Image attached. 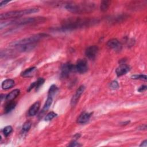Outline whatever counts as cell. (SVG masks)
<instances>
[{
	"label": "cell",
	"mask_w": 147,
	"mask_h": 147,
	"mask_svg": "<svg viewBox=\"0 0 147 147\" xmlns=\"http://www.w3.org/2000/svg\"><path fill=\"white\" fill-rule=\"evenodd\" d=\"M20 93V90L19 89H15L12 91L10 93H9L6 97V100L8 101H12L14 99H15Z\"/></svg>",
	"instance_id": "2e32d148"
},
{
	"label": "cell",
	"mask_w": 147,
	"mask_h": 147,
	"mask_svg": "<svg viewBox=\"0 0 147 147\" xmlns=\"http://www.w3.org/2000/svg\"><path fill=\"white\" fill-rule=\"evenodd\" d=\"M91 116V113H89L86 112L82 113L78 118L77 122L79 124H85L89 121Z\"/></svg>",
	"instance_id": "5bb4252c"
},
{
	"label": "cell",
	"mask_w": 147,
	"mask_h": 147,
	"mask_svg": "<svg viewBox=\"0 0 147 147\" xmlns=\"http://www.w3.org/2000/svg\"><path fill=\"white\" fill-rule=\"evenodd\" d=\"M75 71L74 65L68 62L62 65L61 68V76L63 78H67L71 72Z\"/></svg>",
	"instance_id": "52a82bcc"
},
{
	"label": "cell",
	"mask_w": 147,
	"mask_h": 147,
	"mask_svg": "<svg viewBox=\"0 0 147 147\" xmlns=\"http://www.w3.org/2000/svg\"><path fill=\"white\" fill-rule=\"evenodd\" d=\"M48 35L46 33H39L34 34L33 36H29L28 38H25L22 39H20L17 41H15L12 42L11 45L12 46L17 47L19 46L26 45V44H35L38 43L40 40H42L46 38H47Z\"/></svg>",
	"instance_id": "5b68a950"
},
{
	"label": "cell",
	"mask_w": 147,
	"mask_h": 147,
	"mask_svg": "<svg viewBox=\"0 0 147 147\" xmlns=\"http://www.w3.org/2000/svg\"><path fill=\"white\" fill-rule=\"evenodd\" d=\"M16 102L11 101L9 103H8L6 105V106L4 109V113L7 114V113H8L12 112V110L16 107Z\"/></svg>",
	"instance_id": "d6986e66"
},
{
	"label": "cell",
	"mask_w": 147,
	"mask_h": 147,
	"mask_svg": "<svg viewBox=\"0 0 147 147\" xmlns=\"http://www.w3.org/2000/svg\"><path fill=\"white\" fill-rule=\"evenodd\" d=\"M15 83L13 79H7L2 83V87L4 90H8L14 86Z\"/></svg>",
	"instance_id": "e0dca14e"
},
{
	"label": "cell",
	"mask_w": 147,
	"mask_h": 147,
	"mask_svg": "<svg viewBox=\"0 0 147 147\" xmlns=\"http://www.w3.org/2000/svg\"><path fill=\"white\" fill-rule=\"evenodd\" d=\"M44 82H45V80H44V78H39L38 79V81H36V87H35L36 90H38V89L44 84Z\"/></svg>",
	"instance_id": "603a6c76"
},
{
	"label": "cell",
	"mask_w": 147,
	"mask_h": 147,
	"mask_svg": "<svg viewBox=\"0 0 147 147\" xmlns=\"http://www.w3.org/2000/svg\"><path fill=\"white\" fill-rule=\"evenodd\" d=\"M110 87L112 90H117L119 88V84L117 81H113L110 83Z\"/></svg>",
	"instance_id": "4316f807"
},
{
	"label": "cell",
	"mask_w": 147,
	"mask_h": 147,
	"mask_svg": "<svg viewBox=\"0 0 147 147\" xmlns=\"http://www.w3.org/2000/svg\"><path fill=\"white\" fill-rule=\"evenodd\" d=\"M13 131V128L11 126H7L3 129V133L4 136H8Z\"/></svg>",
	"instance_id": "cb8c5ba5"
},
{
	"label": "cell",
	"mask_w": 147,
	"mask_h": 147,
	"mask_svg": "<svg viewBox=\"0 0 147 147\" xmlns=\"http://www.w3.org/2000/svg\"><path fill=\"white\" fill-rule=\"evenodd\" d=\"M130 70L129 66L126 64H121L120 66L116 69V72L118 77H121L124 75H125L127 72H128Z\"/></svg>",
	"instance_id": "8fae6325"
},
{
	"label": "cell",
	"mask_w": 147,
	"mask_h": 147,
	"mask_svg": "<svg viewBox=\"0 0 147 147\" xmlns=\"http://www.w3.org/2000/svg\"><path fill=\"white\" fill-rule=\"evenodd\" d=\"M58 90V88L56 85H52L50 87V90L48 91V97H52V96L54 95L55 94V93L57 92Z\"/></svg>",
	"instance_id": "44dd1931"
},
{
	"label": "cell",
	"mask_w": 147,
	"mask_h": 147,
	"mask_svg": "<svg viewBox=\"0 0 147 147\" xmlns=\"http://www.w3.org/2000/svg\"><path fill=\"white\" fill-rule=\"evenodd\" d=\"M146 90V86H145V85H143V86H141V87H140L138 89V91L139 92H143L144 91Z\"/></svg>",
	"instance_id": "f546056e"
},
{
	"label": "cell",
	"mask_w": 147,
	"mask_h": 147,
	"mask_svg": "<svg viewBox=\"0 0 147 147\" xmlns=\"http://www.w3.org/2000/svg\"><path fill=\"white\" fill-rule=\"evenodd\" d=\"M31 126H32V123L30 121L26 122L23 126V128H22L23 132L26 133V132H28L30 130Z\"/></svg>",
	"instance_id": "7402d4cb"
},
{
	"label": "cell",
	"mask_w": 147,
	"mask_h": 147,
	"mask_svg": "<svg viewBox=\"0 0 147 147\" xmlns=\"http://www.w3.org/2000/svg\"><path fill=\"white\" fill-rule=\"evenodd\" d=\"M36 82H33V83H32L29 86V87L28 88L27 91H28V92H29V91H31L33 89L35 88V87H36Z\"/></svg>",
	"instance_id": "f1b7e54d"
},
{
	"label": "cell",
	"mask_w": 147,
	"mask_h": 147,
	"mask_svg": "<svg viewBox=\"0 0 147 147\" xmlns=\"http://www.w3.org/2000/svg\"><path fill=\"white\" fill-rule=\"evenodd\" d=\"M52 103V98L51 97H48L44 106H43V108L42 110V112H41L42 114L44 113L47 111V110L50 109V106H51Z\"/></svg>",
	"instance_id": "ac0fdd59"
},
{
	"label": "cell",
	"mask_w": 147,
	"mask_h": 147,
	"mask_svg": "<svg viewBox=\"0 0 147 147\" xmlns=\"http://www.w3.org/2000/svg\"><path fill=\"white\" fill-rule=\"evenodd\" d=\"M44 21V19L42 17H28L24 19H17L14 20L6 21L1 23L0 25L1 29L9 25H23L26 24H32L34 23H42Z\"/></svg>",
	"instance_id": "3957f363"
},
{
	"label": "cell",
	"mask_w": 147,
	"mask_h": 147,
	"mask_svg": "<svg viewBox=\"0 0 147 147\" xmlns=\"http://www.w3.org/2000/svg\"><path fill=\"white\" fill-rule=\"evenodd\" d=\"M85 90V86H83V85L81 86L77 89V90L76 91V93H75V95L72 97V99H71V105L72 106H75V105L77 103V102H78L79 99L80 98L81 95H82V94H83V93L84 92Z\"/></svg>",
	"instance_id": "9c48e42d"
},
{
	"label": "cell",
	"mask_w": 147,
	"mask_h": 147,
	"mask_svg": "<svg viewBox=\"0 0 147 147\" xmlns=\"http://www.w3.org/2000/svg\"><path fill=\"white\" fill-rule=\"evenodd\" d=\"M146 125H141V126L139 127V129L140 130H146Z\"/></svg>",
	"instance_id": "d6a6232c"
},
{
	"label": "cell",
	"mask_w": 147,
	"mask_h": 147,
	"mask_svg": "<svg viewBox=\"0 0 147 147\" xmlns=\"http://www.w3.org/2000/svg\"><path fill=\"white\" fill-rule=\"evenodd\" d=\"M40 104L39 102H36L35 103H34L29 109V111H28L29 116H35L39 111V110L40 109Z\"/></svg>",
	"instance_id": "4fadbf2b"
},
{
	"label": "cell",
	"mask_w": 147,
	"mask_h": 147,
	"mask_svg": "<svg viewBox=\"0 0 147 147\" xmlns=\"http://www.w3.org/2000/svg\"><path fill=\"white\" fill-rule=\"evenodd\" d=\"M81 136V134H77L74 136V140H77V139H78L79 138V137Z\"/></svg>",
	"instance_id": "836d02e7"
},
{
	"label": "cell",
	"mask_w": 147,
	"mask_h": 147,
	"mask_svg": "<svg viewBox=\"0 0 147 147\" xmlns=\"http://www.w3.org/2000/svg\"><path fill=\"white\" fill-rule=\"evenodd\" d=\"M36 47V43L35 44H26V45H22L16 47V49L19 52H29L34 50V48Z\"/></svg>",
	"instance_id": "7c38bea8"
},
{
	"label": "cell",
	"mask_w": 147,
	"mask_h": 147,
	"mask_svg": "<svg viewBox=\"0 0 147 147\" xmlns=\"http://www.w3.org/2000/svg\"><path fill=\"white\" fill-rule=\"evenodd\" d=\"M9 2V1H1V3H0V7L2 8L3 7L6 5V4H8Z\"/></svg>",
	"instance_id": "4dcf8cb0"
},
{
	"label": "cell",
	"mask_w": 147,
	"mask_h": 147,
	"mask_svg": "<svg viewBox=\"0 0 147 147\" xmlns=\"http://www.w3.org/2000/svg\"><path fill=\"white\" fill-rule=\"evenodd\" d=\"M107 46L110 48L113 49L116 51H120L122 49L121 43L116 39H112L107 43Z\"/></svg>",
	"instance_id": "30bf717a"
},
{
	"label": "cell",
	"mask_w": 147,
	"mask_h": 147,
	"mask_svg": "<svg viewBox=\"0 0 147 147\" xmlns=\"http://www.w3.org/2000/svg\"><path fill=\"white\" fill-rule=\"evenodd\" d=\"M131 78L133 79H140V80H144L146 81L147 79V77L145 75H134L131 77Z\"/></svg>",
	"instance_id": "484cf974"
},
{
	"label": "cell",
	"mask_w": 147,
	"mask_h": 147,
	"mask_svg": "<svg viewBox=\"0 0 147 147\" xmlns=\"http://www.w3.org/2000/svg\"><path fill=\"white\" fill-rule=\"evenodd\" d=\"M98 52V48L96 46H91L89 47L85 51V55L89 59L93 60L95 58Z\"/></svg>",
	"instance_id": "ba28073f"
},
{
	"label": "cell",
	"mask_w": 147,
	"mask_h": 147,
	"mask_svg": "<svg viewBox=\"0 0 147 147\" xmlns=\"http://www.w3.org/2000/svg\"><path fill=\"white\" fill-rule=\"evenodd\" d=\"M36 67H30L29 68H27L26 70H25L24 72L21 73V76L25 78H29L31 77H33L36 71Z\"/></svg>",
	"instance_id": "9a60e30c"
},
{
	"label": "cell",
	"mask_w": 147,
	"mask_h": 147,
	"mask_svg": "<svg viewBox=\"0 0 147 147\" xmlns=\"http://www.w3.org/2000/svg\"><path fill=\"white\" fill-rule=\"evenodd\" d=\"M110 4V1H102L101 3V7H100L101 11L103 12L107 11V9H109Z\"/></svg>",
	"instance_id": "ffe728a7"
},
{
	"label": "cell",
	"mask_w": 147,
	"mask_h": 147,
	"mask_svg": "<svg viewBox=\"0 0 147 147\" xmlns=\"http://www.w3.org/2000/svg\"><path fill=\"white\" fill-rule=\"evenodd\" d=\"M68 146H74V147H76V146H81V145L79 144V143H78V142H77V141H76V140H74V141H72V142H71L69 145H68Z\"/></svg>",
	"instance_id": "83f0119b"
},
{
	"label": "cell",
	"mask_w": 147,
	"mask_h": 147,
	"mask_svg": "<svg viewBox=\"0 0 147 147\" xmlns=\"http://www.w3.org/2000/svg\"><path fill=\"white\" fill-rule=\"evenodd\" d=\"M96 23V20L81 18L69 19L66 20L62 24V29L64 30H74L85 26H90Z\"/></svg>",
	"instance_id": "6da1fadb"
},
{
	"label": "cell",
	"mask_w": 147,
	"mask_h": 147,
	"mask_svg": "<svg viewBox=\"0 0 147 147\" xmlns=\"http://www.w3.org/2000/svg\"><path fill=\"white\" fill-rule=\"evenodd\" d=\"M66 9L72 13L82 14L85 13H90L94 11L95 9V4L91 2H85L80 4H66Z\"/></svg>",
	"instance_id": "7a4b0ae2"
},
{
	"label": "cell",
	"mask_w": 147,
	"mask_h": 147,
	"mask_svg": "<svg viewBox=\"0 0 147 147\" xmlns=\"http://www.w3.org/2000/svg\"><path fill=\"white\" fill-rule=\"evenodd\" d=\"M57 116V114H56L55 113L53 112H51L50 113H49L46 117L45 118V120L47 121H51L53 119H54L56 116Z\"/></svg>",
	"instance_id": "d4e9b609"
},
{
	"label": "cell",
	"mask_w": 147,
	"mask_h": 147,
	"mask_svg": "<svg viewBox=\"0 0 147 147\" xmlns=\"http://www.w3.org/2000/svg\"><path fill=\"white\" fill-rule=\"evenodd\" d=\"M39 11V9L38 8H29L21 11H11L1 14V15H0V19H1V20H8L11 19H17V18L19 19L20 17L25 15L37 13Z\"/></svg>",
	"instance_id": "277c9868"
},
{
	"label": "cell",
	"mask_w": 147,
	"mask_h": 147,
	"mask_svg": "<svg viewBox=\"0 0 147 147\" xmlns=\"http://www.w3.org/2000/svg\"><path fill=\"white\" fill-rule=\"evenodd\" d=\"M74 70L75 72L80 74H84L88 70L87 62L85 59H79L76 65L74 66Z\"/></svg>",
	"instance_id": "8992f818"
},
{
	"label": "cell",
	"mask_w": 147,
	"mask_h": 147,
	"mask_svg": "<svg viewBox=\"0 0 147 147\" xmlns=\"http://www.w3.org/2000/svg\"><path fill=\"white\" fill-rule=\"evenodd\" d=\"M146 146H147V140H145L143 142H142V143L140 145V146H144V147H146Z\"/></svg>",
	"instance_id": "1f68e13d"
}]
</instances>
